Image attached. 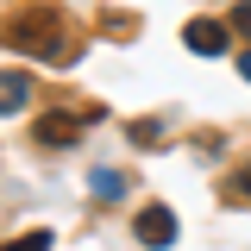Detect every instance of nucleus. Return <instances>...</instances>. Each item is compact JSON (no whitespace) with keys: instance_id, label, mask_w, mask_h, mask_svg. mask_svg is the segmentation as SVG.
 <instances>
[{"instance_id":"obj_3","label":"nucleus","mask_w":251,"mask_h":251,"mask_svg":"<svg viewBox=\"0 0 251 251\" xmlns=\"http://www.w3.org/2000/svg\"><path fill=\"white\" fill-rule=\"evenodd\" d=\"M138 245H151V251L176 245V214H170V207H145V214H138Z\"/></svg>"},{"instance_id":"obj_1","label":"nucleus","mask_w":251,"mask_h":251,"mask_svg":"<svg viewBox=\"0 0 251 251\" xmlns=\"http://www.w3.org/2000/svg\"><path fill=\"white\" fill-rule=\"evenodd\" d=\"M6 44H19V50H31V57H57L63 50L57 13H25L19 25H6Z\"/></svg>"},{"instance_id":"obj_2","label":"nucleus","mask_w":251,"mask_h":251,"mask_svg":"<svg viewBox=\"0 0 251 251\" xmlns=\"http://www.w3.org/2000/svg\"><path fill=\"white\" fill-rule=\"evenodd\" d=\"M182 44L195 50V57H226V25H220V19H188Z\"/></svg>"},{"instance_id":"obj_6","label":"nucleus","mask_w":251,"mask_h":251,"mask_svg":"<svg viewBox=\"0 0 251 251\" xmlns=\"http://www.w3.org/2000/svg\"><path fill=\"white\" fill-rule=\"evenodd\" d=\"M88 188H94V201H120V195H126V176H120V170H94Z\"/></svg>"},{"instance_id":"obj_8","label":"nucleus","mask_w":251,"mask_h":251,"mask_svg":"<svg viewBox=\"0 0 251 251\" xmlns=\"http://www.w3.org/2000/svg\"><path fill=\"white\" fill-rule=\"evenodd\" d=\"M226 195H232V201H245V207H251V163L239 170V176H232V188H226Z\"/></svg>"},{"instance_id":"obj_9","label":"nucleus","mask_w":251,"mask_h":251,"mask_svg":"<svg viewBox=\"0 0 251 251\" xmlns=\"http://www.w3.org/2000/svg\"><path fill=\"white\" fill-rule=\"evenodd\" d=\"M232 25H239V31H245V38H251V0H245V6H239V13H232Z\"/></svg>"},{"instance_id":"obj_7","label":"nucleus","mask_w":251,"mask_h":251,"mask_svg":"<svg viewBox=\"0 0 251 251\" xmlns=\"http://www.w3.org/2000/svg\"><path fill=\"white\" fill-rule=\"evenodd\" d=\"M6 251H50V232H25V239H13Z\"/></svg>"},{"instance_id":"obj_5","label":"nucleus","mask_w":251,"mask_h":251,"mask_svg":"<svg viewBox=\"0 0 251 251\" xmlns=\"http://www.w3.org/2000/svg\"><path fill=\"white\" fill-rule=\"evenodd\" d=\"M31 100V75L25 69H0V113H19Z\"/></svg>"},{"instance_id":"obj_4","label":"nucleus","mask_w":251,"mask_h":251,"mask_svg":"<svg viewBox=\"0 0 251 251\" xmlns=\"http://www.w3.org/2000/svg\"><path fill=\"white\" fill-rule=\"evenodd\" d=\"M82 138V120L75 113H44L38 120V145H75Z\"/></svg>"},{"instance_id":"obj_10","label":"nucleus","mask_w":251,"mask_h":251,"mask_svg":"<svg viewBox=\"0 0 251 251\" xmlns=\"http://www.w3.org/2000/svg\"><path fill=\"white\" fill-rule=\"evenodd\" d=\"M239 75H245V82H251V50H245V57H239Z\"/></svg>"}]
</instances>
